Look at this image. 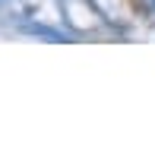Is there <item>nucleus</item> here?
Listing matches in <instances>:
<instances>
[]
</instances>
